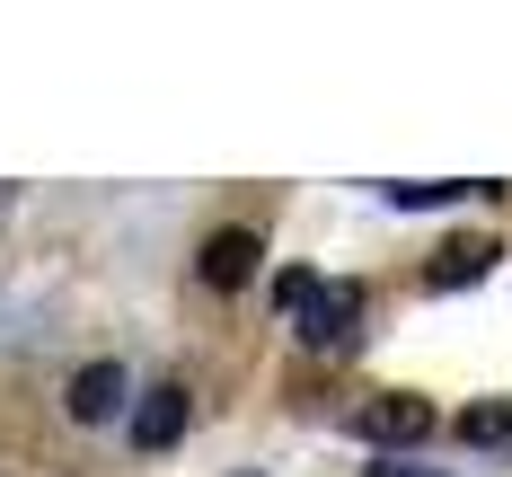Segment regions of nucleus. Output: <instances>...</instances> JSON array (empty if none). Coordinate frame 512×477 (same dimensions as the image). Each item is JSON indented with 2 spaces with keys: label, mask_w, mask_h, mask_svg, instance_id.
<instances>
[{
  "label": "nucleus",
  "mask_w": 512,
  "mask_h": 477,
  "mask_svg": "<svg viewBox=\"0 0 512 477\" xmlns=\"http://www.w3.org/2000/svg\"><path fill=\"white\" fill-rule=\"evenodd\" d=\"M354 318H362V292H354V283H318V301L301 310V345H318V354L354 345Z\"/></svg>",
  "instance_id": "f03ea898"
},
{
  "label": "nucleus",
  "mask_w": 512,
  "mask_h": 477,
  "mask_svg": "<svg viewBox=\"0 0 512 477\" xmlns=\"http://www.w3.org/2000/svg\"><path fill=\"white\" fill-rule=\"evenodd\" d=\"M371 477H424V469H407V460H389V469H371Z\"/></svg>",
  "instance_id": "9d476101"
},
{
  "label": "nucleus",
  "mask_w": 512,
  "mask_h": 477,
  "mask_svg": "<svg viewBox=\"0 0 512 477\" xmlns=\"http://www.w3.org/2000/svg\"><path fill=\"white\" fill-rule=\"evenodd\" d=\"M486 265H495V248H486V239H451V248L433 257V292H460V283H477Z\"/></svg>",
  "instance_id": "423d86ee"
},
{
  "label": "nucleus",
  "mask_w": 512,
  "mask_h": 477,
  "mask_svg": "<svg viewBox=\"0 0 512 477\" xmlns=\"http://www.w3.org/2000/svg\"><path fill=\"white\" fill-rule=\"evenodd\" d=\"M504 433H512L504 398H486V407H468V416H460V442H504Z\"/></svg>",
  "instance_id": "6e6552de"
},
{
  "label": "nucleus",
  "mask_w": 512,
  "mask_h": 477,
  "mask_svg": "<svg viewBox=\"0 0 512 477\" xmlns=\"http://www.w3.org/2000/svg\"><path fill=\"white\" fill-rule=\"evenodd\" d=\"M124 407H133V371L124 363H80L71 389H62V416L71 424H115Z\"/></svg>",
  "instance_id": "f257e3e1"
},
{
  "label": "nucleus",
  "mask_w": 512,
  "mask_h": 477,
  "mask_svg": "<svg viewBox=\"0 0 512 477\" xmlns=\"http://www.w3.org/2000/svg\"><path fill=\"white\" fill-rule=\"evenodd\" d=\"M256 257H265V239H256V230H212L204 257H195V274H204L212 292H239V283H256Z\"/></svg>",
  "instance_id": "20e7f679"
},
{
  "label": "nucleus",
  "mask_w": 512,
  "mask_h": 477,
  "mask_svg": "<svg viewBox=\"0 0 512 477\" xmlns=\"http://www.w3.org/2000/svg\"><path fill=\"white\" fill-rule=\"evenodd\" d=\"M274 301H283V310L301 318L309 301H318V274H309V265H292V274H274Z\"/></svg>",
  "instance_id": "1a4fd4ad"
},
{
  "label": "nucleus",
  "mask_w": 512,
  "mask_h": 477,
  "mask_svg": "<svg viewBox=\"0 0 512 477\" xmlns=\"http://www.w3.org/2000/svg\"><path fill=\"white\" fill-rule=\"evenodd\" d=\"M186 416H195V407H186V389H177V380L142 389V398H133V451H168V442L186 433Z\"/></svg>",
  "instance_id": "39448f33"
},
{
  "label": "nucleus",
  "mask_w": 512,
  "mask_h": 477,
  "mask_svg": "<svg viewBox=\"0 0 512 477\" xmlns=\"http://www.w3.org/2000/svg\"><path fill=\"white\" fill-rule=\"evenodd\" d=\"M398 212H433V204H460V195H495V186H468V177H424V186H380Z\"/></svg>",
  "instance_id": "0eeeda50"
},
{
  "label": "nucleus",
  "mask_w": 512,
  "mask_h": 477,
  "mask_svg": "<svg viewBox=\"0 0 512 477\" xmlns=\"http://www.w3.org/2000/svg\"><path fill=\"white\" fill-rule=\"evenodd\" d=\"M354 433H362V442H380V451H389V442H424V433H433V407L407 398V389H389V398H371V407L354 416Z\"/></svg>",
  "instance_id": "7ed1b4c3"
}]
</instances>
